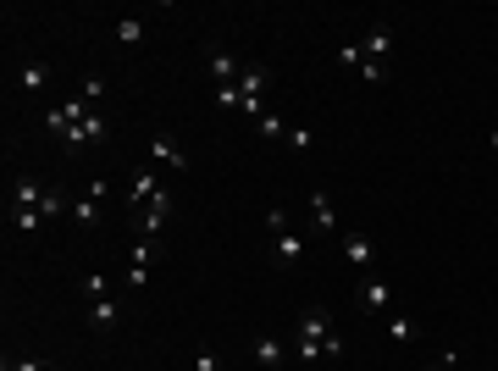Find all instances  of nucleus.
Returning <instances> with one entry per match:
<instances>
[{"instance_id":"9d476101","label":"nucleus","mask_w":498,"mask_h":371,"mask_svg":"<svg viewBox=\"0 0 498 371\" xmlns=\"http://www.w3.org/2000/svg\"><path fill=\"white\" fill-rule=\"evenodd\" d=\"M360 311H377V316L393 311V288L382 278H371V272H365V283H360Z\"/></svg>"},{"instance_id":"20e7f679","label":"nucleus","mask_w":498,"mask_h":371,"mask_svg":"<svg viewBox=\"0 0 498 371\" xmlns=\"http://www.w3.org/2000/svg\"><path fill=\"white\" fill-rule=\"evenodd\" d=\"M106 139H111V122L100 117V111H89V117L61 139V145H66V150H83V145H106Z\"/></svg>"},{"instance_id":"b1692460","label":"nucleus","mask_w":498,"mask_h":371,"mask_svg":"<svg viewBox=\"0 0 498 371\" xmlns=\"http://www.w3.org/2000/svg\"><path fill=\"white\" fill-rule=\"evenodd\" d=\"M283 145H288V150H310L316 139H310V128H288V139H283Z\"/></svg>"},{"instance_id":"2eb2a0df","label":"nucleus","mask_w":498,"mask_h":371,"mask_svg":"<svg viewBox=\"0 0 498 371\" xmlns=\"http://www.w3.org/2000/svg\"><path fill=\"white\" fill-rule=\"evenodd\" d=\"M249 355H255V366H260V371H277V366L288 360V349H283V339H272V332H260V339L249 344Z\"/></svg>"},{"instance_id":"c756f323","label":"nucleus","mask_w":498,"mask_h":371,"mask_svg":"<svg viewBox=\"0 0 498 371\" xmlns=\"http://www.w3.org/2000/svg\"><path fill=\"white\" fill-rule=\"evenodd\" d=\"M487 145H493V150H498V128H493V133H487Z\"/></svg>"},{"instance_id":"393cba45","label":"nucleus","mask_w":498,"mask_h":371,"mask_svg":"<svg viewBox=\"0 0 498 371\" xmlns=\"http://www.w3.org/2000/svg\"><path fill=\"white\" fill-rule=\"evenodd\" d=\"M338 61L349 66V73H360V61H365V50H360V45H338Z\"/></svg>"},{"instance_id":"5701e85b","label":"nucleus","mask_w":498,"mask_h":371,"mask_svg":"<svg viewBox=\"0 0 498 371\" xmlns=\"http://www.w3.org/2000/svg\"><path fill=\"white\" fill-rule=\"evenodd\" d=\"M194 371H227L222 349H199V355H194Z\"/></svg>"},{"instance_id":"dca6fc26","label":"nucleus","mask_w":498,"mask_h":371,"mask_svg":"<svg viewBox=\"0 0 498 371\" xmlns=\"http://www.w3.org/2000/svg\"><path fill=\"white\" fill-rule=\"evenodd\" d=\"M365 56H371V61H382L388 66V56H393V22H377L371 33H365V45H360Z\"/></svg>"},{"instance_id":"1a4fd4ad","label":"nucleus","mask_w":498,"mask_h":371,"mask_svg":"<svg viewBox=\"0 0 498 371\" xmlns=\"http://www.w3.org/2000/svg\"><path fill=\"white\" fill-rule=\"evenodd\" d=\"M155 255H161V239H139V244H133V255H127V283H133V288H144Z\"/></svg>"},{"instance_id":"0eeeda50","label":"nucleus","mask_w":498,"mask_h":371,"mask_svg":"<svg viewBox=\"0 0 498 371\" xmlns=\"http://www.w3.org/2000/svg\"><path fill=\"white\" fill-rule=\"evenodd\" d=\"M305 250H310L305 233H277V239H272V261L288 266V272H299V266H305Z\"/></svg>"},{"instance_id":"aec40b11","label":"nucleus","mask_w":498,"mask_h":371,"mask_svg":"<svg viewBox=\"0 0 498 371\" xmlns=\"http://www.w3.org/2000/svg\"><path fill=\"white\" fill-rule=\"evenodd\" d=\"M255 128H260V133H266V139H277V145H283V139H288V122H283V117H277V111H266V117H260V122H255Z\"/></svg>"},{"instance_id":"423d86ee","label":"nucleus","mask_w":498,"mask_h":371,"mask_svg":"<svg viewBox=\"0 0 498 371\" xmlns=\"http://www.w3.org/2000/svg\"><path fill=\"white\" fill-rule=\"evenodd\" d=\"M310 227L321 233V239H344L338 211H332V194H327V189H316V194H310Z\"/></svg>"},{"instance_id":"bb28decb","label":"nucleus","mask_w":498,"mask_h":371,"mask_svg":"<svg viewBox=\"0 0 498 371\" xmlns=\"http://www.w3.org/2000/svg\"><path fill=\"white\" fill-rule=\"evenodd\" d=\"M78 94H83V100H89V106H94V100H100V94H106V78H83V89H78Z\"/></svg>"},{"instance_id":"a878e982","label":"nucleus","mask_w":498,"mask_h":371,"mask_svg":"<svg viewBox=\"0 0 498 371\" xmlns=\"http://www.w3.org/2000/svg\"><path fill=\"white\" fill-rule=\"evenodd\" d=\"M266 227H272V239H277V233H288V211L272 206V211H266Z\"/></svg>"},{"instance_id":"c85d7f7f","label":"nucleus","mask_w":498,"mask_h":371,"mask_svg":"<svg viewBox=\"0 0 498 371\" xmlns=\"http://www.w3.org/2000/svg\"><path fill=\"white\" fill-rule=\"evenodd\" d=\"M216 106H227V111H239V89H232V84H227V89H216Z\"/></svg>"},{"instance_id":"a211bd4d","label":"nucleus","mask_w":498,"mask_h":371,"mask_svg":"<svg viewBox=\"0 0 498 371\" xmlns=\"http://www.w3.org/2000/svg\"><path fill=\"white\" fill-rule=\"evenodd\" d=\"M111 33H117V45H144V17H117Z\"/></svg>"},{"instance_id":"4468645a","label":"nucleus","mask_w":498,"mask_h":371,"mask_svg":"<svg viewBox=\"0 0 498 371\" xmlns=\"http://www.w3.org/2000/svg\"><path fill=\"white\" fill-rule=\"evenodd\" d=\"M205 66H211V78H216V89H227V84H239V73H244V66L239 61H232L222 45H211L205 50Z\"/></svg>"},{"instance_id":"ddd939ff","label":"nucleus","mask_w":498,"mask_h":371,"mask_svg":"<svg viewBox=\"0 0 498 371\" xmlns=\"http://www.w3.org/2000/svg\"><path fill=\"white\" fill-rule=\"evenodd\" d=\"M166 222H172V206H150V211H133V233L139 239H161Z\"/></svg>"},{"instance_id":"9b49d317","label":"nucleus","mask_w":498,"mask_h":371,"mask_svg":"<svg viewBox=\"0 0 498 371\" xmlns=\"http://www.w3.org/2000/svg\"><path fill=\"white\" fill-rule=\"evenodd\" d=\"M89 327L94 332H117V322H122V305H117V294H106V299H89Z\"/></svg>"},{"instance_id":"39448f33","label":"nucleus","mask_w":498,"mask_h":371,"mask_svg":"<svg viewBox=\"0 0 498 371\" xmlns=\"http://www.w3.org/2000/svg\"><path fill=\"white\" fill-rule=\"evenodd\" d=\"M106 194H111L106 178H94L83 194H73V222H78V227H94V222H100V199H106Z\"/></svg>"},{"instance_id":"6e6552de","label":"nucleus","mask_w":498,"mask_h":371,"mask_svg":"<svg viewBox=\"0 0 498 371\" xmlns=\"http://www.w3.org/2000/svg\"><path fill=\"white\" fill-rule=\"evenodd\" d=\"M338 250H344V261L354 266V272H371V266H377V244L365 239V233H344Z\"/></svg>"},{"instance_id":"f8f14e48","label":"nucleus","mask_w":498,"mask_h":371,"mask_svg":"<svg viewBox=\"0 0 498 371\" xmlns=\"http://www.w3.org/2000/svg\"><path fill=\"white\" fill-rule=\"evenodd\" d=\"M382 327H388V344H393V349H405V344H421V339H426V327H421L415 316H388Z\"/></svg>"},{"instance_id":"f03ea898","label":"nucleus","mask_w":498,"mask_h":371,"mask_svg":"<svg viewBox=\"0 0 498 371\" xmlns=\"http://www.w3.org/2000/svg\"><path fill=\"white\" fill-rule=\"evenodd\" d=\"M133 211H150V206H172V189H166V178L155 172V166H139L133 172V194H127Z\"/></svg>"},{"instance_id":"412c9836","label":"nucleus","mask_w":498,"mask_h":371,"mask_svg":"<svg viewBox=\"0 0 498 371\" xmlns=\"http://www.w3.org/2000/svg\"><path fill=\"white\" fill-rule=\"evenodd\" d=\"M12 227H17V233H39V227H45V216H39V211H17V206H12Z\"/></svg>"},{"instance_id":"f257e3e1","label":"nucleus","mask_w":498,"mask_h":371,"mask_svg":"<svg viewBox=\"0 0 498 371\" xmlns=\"http://www.w3.org/2000/svg\"><path fill=\"white\" fill-rule=\"evenodd\" d=\"M293 332H299V344H316V349H321V355H332V360L344 355V339L332 332V311H321V305H305V311H299Z\"/></svg>"},{"instance_id":"4be33fe9","label":"nucleus","mask_w":498,"mask_h":371,"mask_svg":"<svg viewBox=\"0 0 498 371\" xmlns=\"http://www.w3.org/2000/svg\"><path fill=\"white\" fill-rule=\"evenodd\" d=\"M0 371H56V366L50 360H33V355H17V360L6 355V366H0Z\"/></svg>"},{"instance_id":"7ed1b4c3","label":"nucleus","mask_w":498,"mask_h":371,"mask_svg":"<svg viewBox=\"0 0 498 371\" xmlns=\"http://www.w3.org/2000/svg\"><path fill=\"white\" fill-rule=\"evenodd\" d=\"M144 150H150V166H161V172H188V150L172 139V133H155Z\"/></svg>"},{"instance_id":"cd10ccee","label":"nucleus","mask_w":498,"mask_h":371,"mask_svg":"<svg viewBox=\"0 0 498 371\" xmlns=\"http://www.w3.org/2000/svg\"><path fill=\"white\" fill-rule=\"evenodd\" d=\"M454 366H459V355H454V349H443L438 360H432V366H421V371H454Z\"/></svg>"},{"instance_id":"6ab92c4d","label":"nucleus","mask_w":498,"mask_h":371,"mask_svg":"<svg viewBox=\"0 0 498 371\" xmlns=\"http://www.w3.org/2000/svg\"><path fill=\"white\" fill-rule=\"evenodd\" d=\"M111 288H117V283H111V278H106V272H89V278H83V283H78V294H83V305H89V299H106V294H111Z\"/></svg>"},{"instance_id":"f3484780","label":"nucleus","mask_w":498,"mask_h":371,"mask_svg":"<svg viewBox=\"0 0 498 371\" xmlns=\"http://www.w3.org/2000/svg\"><path fill=\"white\" fill-rule=\"evenodd\" d=\"M17 84H22V94H45V84H50V61H22Z\"/></svg>"}]
</instances>
